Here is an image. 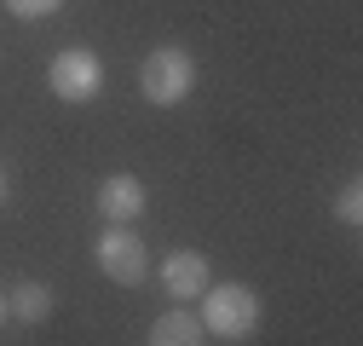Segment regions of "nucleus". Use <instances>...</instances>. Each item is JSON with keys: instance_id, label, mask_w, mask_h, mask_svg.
<instances>
[{"instance_id": "nucleus-1", "label": "nucleus", "mask_w": 363, "mask_h": 346, "mask_svg": "<svg viewBox=\"0 0 363 346\" xmlns=\"http://www.w3.org/2000/svg\"><path fill=\"white\" fill-rule=\"evenodd\" d=\"M196 323H202V335H219V340H248L259 329V294L248 283H208Z\"/></svg>"}, {"instance_id": "nucleus-2", "label": "nucleus", "mask_w": 363, "mask_h": 346, "mask_svg": "<svg viewBox=\"0 0 363 346\" xmlns=\"http://www.w3.org/2000/svg\"><path fill=\"white\" fill-rule=\"evenodd\" d=\"M191 86H196V58H191L185 47H156V52H145V64H139V99H145V104L173 110V104L191 99Z\"/></svg>"}, {"instance_id": "nucleus-3", "label": "nucleus", "mask_w": 363, "mask_h": 346, "mask_svg": "<svg viewBox=\"0 0 363 346\" xmlns=\"http://www.w3.org/2000/svg\"><path fill=\"white\" fill-rule=\"evenodd\" d=\"M47 86H52V99H64V104H93V99L104 93V64H99V52L64 47V52L47 64Z\"/></svg>"}, {"instance_id": "nucleus-4", "label": "nucleus", "mask_w": 363, "mask_h": 346, "mask_svg": "<svg viewBox=\"0 0 363 346\" xmlns=\"http://www.w3.org/2000/svg\"><path fill=\"white\" fill-rule=\"evenodd\" d=\"M99 272L110 277V283H121V289H139L145 277H150V254H145V237L133 231V225H110L104 237H99Z\"/></svg>"}, {"instance_id": "nucleus-5", "label": "nucleus", "mask_w": 363, "mask_h": 346, "mask_svg": "<svg viewBox=\"0 0 363 346\" xmlns=\"http://www.w3.org/2000/svg\"><path fill=\"white\" fill-rule=\"evenodd\" d=\"M145 213V179H133V173H110L99 185V220L110 225H133Z\"/></svg>"}, {"instance_id": "nucleus-6", "label": "nucleus", "mask_w": 363, "mask_h": 346, "mask_svg": "<svg viewBox=\"0 0 363 346\" xmlns=\"http://www.w3.org/2000/svg\"><path fill=\"white\" fill-rule=\"evenodd\" d=\"M162 289H167L173 300H202V289H208V260H202L196 248L167 254V260H162Z\"/></svg>"}, {"instance_id": "nucleus-7", "label": "nucleus", "mask_w": 363, "mask_h": 346, "mask_svg": "<svg viewBox=\"0 0 363 346\" xmlns=\"http://www.w3.org/2000/svg\"><path fill=\"white\" fill-rule=\"evenodd\" d=\"M6 318H18V323H47V318H52V289H47V283H18V289L6 294Z\"/></svg>"}, {"instance_id": "nucleus-8", "label": "nucleus", "mask_w": 363, "mask_h": 346, "mask_svg": "<svg viewBox=\"0 0 363 346\" xmlns=\"http://www.w3.org/2000/svg\"><path fill=\"white\" fill-rule=\"evenodd\" d=\"M145 346H202V323L191 312H162L150 323V340Z\"/></svg>"}, {"instance_id": "nucleus-9", "label": "nucleus", "mask_w": 363, "mask_h": 346, "mask_svg": "<svg viewBox=\"0 0 363 346\" xmlns=\"http://www.w3.org/2000/svg\"><path fill=\"white\" fill-rule=\"evenodd\" d=\"M335 220H340V225H363V185H357V179L335 196Z\"/></svg>"}, {"instance_id": "nucleus-10", "label": "nucleus", "mask_w": 363, "mask_h": 346, "mask_svg": "<svg viewBox=\"0 0 363 346\" xmlns=\"http://www.w3.org/2000/svg\"><path fill=\"white\" fill-rule=\"evenodd\" d=\"M58 6H64V0H6L12 18H52Z\"/></svg>"}, {"instance_id": "nucleus-11", "label": "nucleus", "mask_w": 363, "mask_h": 346, "mask_svg": "<svg viewBox=\"0 0 363 346\" xmlns=\"http://www.w3.org/2000/svg\"><path fill=\"white\" fill-rule=\"evenodd\" d=\"M0 323H6V294H0Z\"/></svg>"}, {"instance_id": "nucleus-12", "label": "nucleus", "mask_w": 363, "mask_h": 346, "mask_svg": "<svg viewBox=\"0 0 363 346\" xmlns=\"http://www.w3.org/2000/svg\"><path fill=\"white\" fill-rule=\"evenodd\" d=\"M0 196H6V167H0Z\"/></svg>"}]
</instances>
